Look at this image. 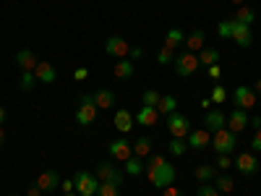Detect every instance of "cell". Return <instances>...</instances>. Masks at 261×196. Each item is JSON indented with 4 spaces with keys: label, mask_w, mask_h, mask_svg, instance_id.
Here are the masks:
<instances>
[{
    "label": "cell",
    "mask_w": 261,
    "mask_h": 196,
    "mask_svg": "<svg viewBox=\"0 0 261 196\" xmlns=\"http://www.w3.org/2000/svg\"><path fill=\"white\" fill-rule=\"evenodd\" d=\"M94 118H97L94 94H81L79 97V107H76V123L79 126H92Z\"/></svg>",
    "instance_id": "cell-1"
},
{
    "label": "cell",
    "mask_w": 261,
    "mask_h": 196,
    "mask_svg": "<svg viewBox=\"0 0 261 196\" xmlns=\"http://www.w3.org/2000/svg\"><path fill=\"white\" fill-rule=\"evenodd\" d=\"M146 176H149V183L151 186H157V188H167V186H172L175 183V167H172L170 162H165V165H160V167H154V170H146Z\"/></svg>",
    "instance_id": "cell-2"
},
{
    "label": "cell",
    "mask_w": 261,
    "mask_h": 196,
    "mask_svg": "<svg viewBox=\"0 0 261 196\" xmlns=\"http://www.w3.org/2000/svg\"><path fill=\"white\" fill-rule=\"evenodd\" d=\"M235 136L238 134H232L230 128H220V131H214V136H212V144L209 146H214V152L217 155H232L235 152Z\"/></svg>",
    "instance_id": "cell-3"
},
{
    "label": "cell",
    "mask_w": 261,
    "mask_h": 196,
    "mask_svg": "<svg viewBox=\"0 0 261 196\" xmlns=\"http://www.w3.org/2000/svg\"><path fill=\"white\" fill-rule=\"evenodd\" d=\"M167 131H170V136L172 139H186L191 134V120L183 115V113H170L167 115Z\"/></svg>",
    "instance_id": "cell-4"
},
{
    "label": "cell",
    "mask_w": 261,
    "mask_h": 196,
    "mask_svg": "<svg viewBox=\"0 0 261 196\" xmlns=\"http://www.w3.org/2000/svg\"><path fill=\"white\" fill-rule=\"evenodd\" d=\"M94 176L99 178V183H113V186H123V181H125V173H120L113 162H99Z\"/></svg>",
    "instance_id": "cell-5"
},
{
    "label": "cell",
    "mask_w": 261,
    "mask_h": 196,
    "mask_svg": "<svg viewBox=\"0 0 261 196\" xmlns=\"http://www.w3.org/2000/svg\"><path fill=\"white\" fill-rule=\"evenodd\" d=\"M172 68H175L178 76H193L196 71H199V55H196V53L175 55V60H172Z\"/></svg>",
    "instance_id": "cell-6"
},
{
    "label": "cell",
    "mask_w": 261,
    "mask_h": 196,
    "mask_svg": "<svg viewBox=\"0 0 261 196\" xmlns=\"http://www.w3.org/2000/svg\"><path fill=\"white\" fill-rule=\"evenodd\" d=\"M73 183H76V193H94L97 196V188H99V178L89 170H79L73 176Z\"/></svg>",
    "instance_id": "cell-7"
},
{
    "label": "cell",
    "mask_w": 261,
    "mask_h": 196,
    "mask_svg": "<svg viewBox=\"0 0 261 196\" xmlns=\"http://www.w3.org/2000/svg\"><path fill=\"white\" fill-rule=\"evenodd\" d=\"M105 53L110 55V58H128L130 55V45L123 39V37H118V34H113V37H107L105 39Z\"/></svg>",
    "instance_id": "cell-8"
},
{
    "label": "cell",
    "mask_w": 261,
    "mask_h": 196,
    "mask_svg": "<svg viewBox=\"0 0 261 196\" xmlns=\"http://www.w3.org/2000/svg\"><path fill=\"white\" fill-rule=\"evenodd\" d=\"M232 21V32H230V39H235L238 47H251L253 45V34H251V27L248 24H241V21Z\"/></svg>",
    "instance_id": "cell-9"
},
{
    "label": "cell",
    "mask_w": 261,
    "mask_h": 196,
    "mask_svg": "<svg viewBox=\"0 0 261 196\" xmlns=\"http://www.w3.org/2000/svg\"><path fill=\"white\" fill-rule=\"evenodd\" d=\"M232 165L238 167V173H243V176H256L258 173V160H256L253 152H241Z\"/></svg>",
    "instance_id": "cell-10"
},
{
    "label": "cell",
    "mask_w": 261,
    "mask_h": 196,
    "mask_svg": "<svg viewBox=\"0 0 261 196\" xmlns=\"http://www.w3.org/2000/svg\"><path fill=\"white\" fill-rule=\"evenodd\" d=\"M232 102H235V107H241V110H251V107H256V92L251 86H235Z\"/></svg>",
    "instance_id": "cell-11"
},
{
    "label": "cell",
    "mask_w": 261,
    "mask_h": 196,
    "mask_svg": "<svg viewBox=\"0 0 261 196\" xmlns=\"http://www.w3.org/2000/svg\"><path fill=\"white\" fill-rule=\"evenodd\" d=\"M110 157L118 160V162H125L128 157H134V144L128 139H115L110 141Z\"/></svg>",
    "instance_id": "cell-12"
},
{
    "label": "cell",
    "mask_w": 261,
    "mask_h": 196,
    "mask_svg": "<svg viewBox=\"0 0 261 196\" xmlns=\"http://www.w3.org/2000/svg\"><path fill=\"white\" fill-rule=\"evenodd\" d=\"M34 76H37V84H55V81H58V71H55V65H53V63H47V60H39V63H37Z\"/></svg>",
    "instance_id": "cell-13"
},
{
    "label": "cell",
    "mask_w": 261,
    "mask_h": 196,
    "mask_svg": "<svg viewBox=\"0 0 261 196\" xmlns=\"http://www.w3.org/2000/svg\"><path fill=\"white\" fill-rule=\"evenodd\" d=\"M186 144H188V149H206L212 144V134L206 128H196L186 136Z\"/></svg>",
    "instance_id": "cell-14"
},
{
    "label": "cell",
    "mask_w": 261,
    "mask_h": 196,
    "mask_svg": "<svg viewBox=\"0 0 261 196\" xmlns=\"http://www.w3.org/2000/svg\"><path fill=\"white\" fill-rule=\"evenodd\" d=\"M248 113L241 110V107H232V113L227 115V128L232 131V134H241L243 128H248Z\"/></svg>",
    "instance_id": "cell-15"
},
{
    "label": "cell",
    "mask_w": 261,
    "mask_h": 196,
    "mask_svg": "<svg viewBox=\"0 0 261 196\" xmlns=\"http://www.w3.org/2000/svg\"><path fill=\"white\" fill-rule=\"evenodd\" d=\"M204 128L209 134H214V131H220V128H227V115L222 110H209L204 115Z\"/></svg>",
    "instance_id": "cell-16"
},
{
    "label": "cell",
    "mask_w": 261,
    "mask_h": 196,
    "mask_svg": "<svg viewBox=\"0 0 261 196\" xmlns=\"http://www.w3.org/2000/svg\"><path fill=\"white\" fill-rule=\"evenodd\" d=\"M37 186L42 188V193H53L55 188H60V176H58L55 170H45L37 178Z\"/></svg>",
    "instance_id": "cell-17"
},
{
    "label": "cell",
    "mask_w": 261,
    "mask_h": 196,
    "mask_svg": "<svg viewBox=\"0 0 261 196\" xmlns=\"http://www.w3.org/2000/svg\"><path fill=\"white\" fill-rule=\"evenodd\" d=\"M37 63H39V58H37L32 50H27V47L16 53V65H18L21 71H34Z\"/></svg>",
    "instance_id": "cell-18"
},
{
    "label": "cell",
    "mask_w": 261,
    "mask_h": 196,
    "mask_svg": "<svg viewBox=\"0 0 261 196\" xmlns=\"http://www.w3.org/2000/svg\"><path fill=\"white\" fill-rule=\"evenodd\" d=\"M204 45H206V34H204V29H193V32L186 37V47H188V53H201Z\"/></svg>",
    "instance_id": "cell-19"
},
{
    "label": "cell",
    "mask_w": 261,
    "mask_h": 196,
    "mask_svg": "<svg viewBox=\"0 0 261 196\" xmlns=\"http://www.w3.org/2000/svg\"><path fill=\"white\" fill-rule=\"evenodd\" d=\"M115 102H118V100H115V92H113V89H97V92H94L97 110H110Z\"/></svg>",
    "instance_id": "cell-20"
},
{
    "label": "cell",
    "mask_w": 261,
    "mask_h": 196,
    "mask_svg": "<svg viewBox=\"0 0 261 196\" xmlns=\"http://www.w3.org/2000/svg\"><path fill=\"white\" fill-rule=\"evenodd\" d=\"M134 115H130V110H118L115 113V128L120 131V134H130V128H134Z\"/></svg>",
    "instance_id": "cell-21"
},
{
    "label": "cell",
    "mask_w": 261,
    "mask_h": 196,
    "mask_svg": "<svg viewBox=\"0 0 261 196\" xmlns=\"http://www.w3.org/2000/svg\"><path fill=\"white\" fill-rule=\"evenodd\" d=\"M134 60H128V58H120L118 63H115V68H113V74H115V79H120V81H125V79H130L134 76Z\"/></svg>",
    "instance_id": "cell-22"
},
{
    "label": "cell",
    "mask_w": 261,
    "mask_h": 196,
    "mask_svg": "<svg viewBox=\"0 0 261 196\" xmlns=\"http://www.w3.org/2000/svg\"><path fill=\"white\" fill-rule=\"evenodd\" d=\"M160 120V113H157V107H141L139 110V115H136V123H141V126H154Z\"/></svg>",
    "instance_id": "cell-23"
},
{
    "label": "cell",
    "mask_w": 261,
    "mask_h": 196,
    "mask_svg": "<svg viewBox=\"0 0 261 196\" xmlns=\"http://www.w3.org/2000/svg\"><path fill=\"white\" fill-rule=\"evenodd\" d=\"M193 176H196V181H199V183H212L214 176H217V165H199V167L193 170Z\"/></svg>",
    "instance_id": "cell-24"
},
{
    "label": "cell",
    "mask_w": 261,
    "mask_h": 196,
    "mask_svg": "<svg viewBox=\"0 0 261 196\" xmlns=\"http://www.w3.org/2000/svg\"><path fill=\"white\" fill-rule=\"evenodd\" d=\"M178 110V100L172 97V94H165V97H160V105H157V113L160 115H170V113H175Z\"/></svg>",
    "instance_id": "cell-25"
},
{
    "label": "cell",
    "mask_w": 261,
    "mask_h": 196,
    "mask_svg": "<svg viewBox=\"0 0 261 196\" xmlns=\"http://www.w3.org/2000/svg\"><path fill=\"white\" fill-rule=\"evenodd\" d=\"M186 42V34H183V29H178V27H172L170 32H167V37H165V47H170V50H175L178 45H183Z\"/></svg>",
    "instance_id": "cell-26"
},
{
    "label": "cell",
    "mask_w": 261,
    "mask_h": 196,
    "mask_svg": "<svg viewBox=\"0 0 261 196\" xmlns=\"http://www.w3.org/2000/svg\"><path fill=\"white\" fill-rule=\"evenodd\" d=\"M134 155L141 157V160L151 155V139H149V136H139V139L134 141Z\"/></svg>",
    "instance_id": "cell-27"
},
{
    "label": "cell",
    "mask_w": 261,
    "mask_h": 196,
    "mask_svg": "<svg viewBox=\"0 0 261 196\" xmlns=\"http://www.w3.org/2000/svg\"><path fill=\"white\" fill-rule=\"evenodd\" d=\"M146 170V165L141 162V157H128L125 160V176H130V178H134V176H141V173Z\"/></svg>",
    "instance_id": "cell-28"
},
{
    "label": "cell",
    "mask_w": 261,
    "mask_h": 196,
    "mask_svg": "<svg viewBox=\"0 0 261 196\" xmlns=\"http://www.w3.org/2000/svg\"><path fill=\"white\" fill-rule=\"evenodd\" d=\"M34 86H37V76H34V71H21L18 89H21V92H34Z\"/></svg>",
    "instance_id": "cell-29"
},
{
    "label": "cell",
    "mask_w": 261,
    "mask_h": 196,
    "mask_svg": "<svg viewBox=\"0 0 261 196\" xmlns=\"http://www.w3.org/2000/svg\"><path fill=\"white\" fill-rule=\"evenodd\" d=\"M212 186H214L217 191H220V193H230V191L235 188V181H232L230 176H214Z\"/></svg>",
    "instance_id": "cell-30"
},
{
    "label": "cell",
    "mask_w": 261,
    "mask_h": 196,
    "mask_svg": "<svg viewBox=\"0 0 261 196\" xmlns=\"http://www.w3.org/2000/svg\"><path fill=\"white\" fill-rule=\"evenodd\" d=\"M217 60H220V50H214V47H204L201 53H199V65H214Z\"/></svg>",
    "instance_id": "cell-31"
},
{
    "label": "cell",
    "mask_w": 261,
    "mask_h": 196,
    "mask_svg": "<svg viewBox=\"0 0 261 196\" xmlns=\"http://www.w3.org/2000/svg\"><path fill=\"white\" fill-rule=\"evenodd\" d=\"M235 21H241V24H253V21H256V11L253 8H248V6H241V8H238L235 11Z\"/></svg>",
    "instance_id": "cell-32"
},
{
    "label": "cell",
    "mask_w": 261,
    "mask_h": 196,
    "mask_svg": "<svg viewBox=\"0 0 261 196\" xmlns=\"http://www.w3.org/2000/svg\"><path fill=\"white\" fill-rule=\"evenodd\" d=\"M214 105H222V102H227V89H225V86L222 84H214L212 86V97H209Z\"/></svg>",
    "instance_id": "cell-33"
},
{
    "label": "cell",
    "mask_w": 261,
    "mask_h": 196,
    "mask_svg": "<svg viewBox=\"0 0 261 196\" xmlns=\"http://www.w3.org/2000/svg\"><path fill=\"white\" fill-rule=\"evenodd\" d=\"M160 97H162V94H160L157 89H146V92L141 94V102H144V107H157V105H160Z\"/></svg>",
    "instance_id": "cell-34"
},
{
    "label": "cell",
    "mask_w": 261,
    "mask_h": 196,
    "mask_svg": "<svg viewBox=\"0 0 261 196\" xmlns=\"http://www.w3.org/2000/svg\"><path fill=\"white\" fill-rule=\"evenodd\" d=\"M170 152H172L175 157H183L186 152H188V144H186V139H172V141H170Z\"/></svg>",
    "instance_id": "cell-35"
},
{
    "label": "cell",
    "mask_w": 261,
    "mask_h": 196,
    "mask_svg": "<svg viewBox=\"0 0 261 196\" xmlns=\"http://www.w3.org/2000/svg\"><path fill=\"white\" fill-rule=\"evenodd\" d=\"M97 196H120V186H113V183H99Z\"/></svg>",
    "instance_id": "cell-36"
},
{
    "label": "cell",
    "mask_w": 261,
    "mask_h": 196,
    "mask_svg": "<svg viewBox=\"0 0 261 196\" xmlns=\"http://www.w3.org/2000/svg\"><path fill=\"white\" fill-rule=\"evenodd\" d=\"M230 32H232V21H230V18H225V21H220V24H217V37L230 39Z\"/></svg>",
    "instance_id": "cell-37"
},
{
    "label": "cell",
    "mask_w": 261,
    "mask_h": 196,
    "mask_svg": "<svg viewBox=\"0 0 261 196\" xmlns=\"http://www.w3.org/2000/svg\"><path fill=\"white\" fill-rule=\"evenodd\" d=\"M172 60H175V55H172L170 47H162V50L157 53V63H160V65H170Z\"/></svg>",
    "instance_id": "cell-38"
},
{
    "label": "cell",
    "mask_w": 261,
    "mask_h": 196,
    "mask_svg": "<svg viewBox=\"0 0 261 196\" xmlns=\"http://www.w3.org/2000/svg\"><path fill=\"white\" fill-rule=\"evenodd\" d=\"M196 196H222V193L217 191L212 183H201V186H199V191H196Z\"/></svg>",
    "instance_id": "cell-39"
},
{
    "label": "cell",
    "mask_w": 261,
    "mask_h": 196,
    "mask_svg": "<svg viewBox=\"0 0 261 196\" xmlns=\"http://www.w3.org/2000/svg\"><path fill=\"white\" fill-rule=\"evenodd\" d=\"M232 162H235V160H232L230 155H217V160H214V165L220 167V170H227V167H232Z\"/></svg>",
    "instance_id": "cell-40"
},
{
    "label": "cell",
    "mask_w": 261,
    "mask_h": 196,
    "mask_svg": "<svg viewBox=\"0 0 261 196\" xmlns=\"http://www.w3.org/2000/svg\"><path fill=\"white\" fill-rule=\"evenodd\" d=\"M165 162H167V160H165L162 155H154V157L146 162V170H154V167H160V165H165Z\"/></svg>",
    "instance_id": "cell-41"
},
{
    "label": "cell",
    "mask_w": 261,
    "mask_h": 196,
    "mask_svg": "<svg viewBox=\"0 0 261 196\" xmlns=\"http://www.w3.org/2000/svg\"><path fill=\"white\" fill-rule=\"evenodd\" d=\"M251 149L253 152H261V128L253 131V139H251Z\"/></svg>",
    "instance_id": "cell-42"
},
{
    "label": "cell",
    "mask_w": 261,
    "mask_h": 196,
    "mask_svg": "<svg viewBox=\"0 0 261 196\" xmlns=\"http://www.w3.org/2000/svg\"><path fill=\"white\" fill-rule=\"evenodd\" d=\"M60 188H63L65 193H71V191H76V183H73V178H65V181H60Z\"/></svg>",
    "instance_id": "cell-43"
},
{
    "label": "cell",
    "mask_w": 261,
    "mask_h": 196,
    "mask_svg": "<svg viewBox=\"0 0 261 196\" xmlns=\"http://www.w3.org/2000/svg\"><path fill=\"white\" fill-rule=\"evenodd\" d=\"M206 74H209V79H220L222 76V68H220V65H209V68H206Z\"/></svg>",
    "instance_id": "cell-44"
},
{
    "label": "cell",
    "mask_w": 261,
    "mask_h": 196,
    "mask_svg": "<svg viewBox=\"0 0 261 196\" xmlns=\"http://www.w3.org/2000/svg\"><path fill=\"white\" fill-rule=\"evenodd\" d=\"M162 196H183V191L178 186H167V188H162Z\"/></svg>",
    "instance_id": "cell-45"
},
{
    "label": "cell",
    "mask_w": 261,
    "mask_h": 196,
    "mask_svg": "<svg viewBox=\"0 0 261 196\" xmlns=\"http://www.w3.org/2000/svg\"><path fill=\"white\" fill-rule=\"evenodd\" d=\"M86 76H89V71H86V68H76V71H73V79H76V81H84Z\"/></svg>",
    "instance_id": "cell-46"
},
{
    "label": "cell",
    "mask_w": 261,
    "mask_h": 196,
    "mask_svg": "<svg viewBox=\"0 0 261 196\" xmlns=\"http://www.w3.org/2000/svg\"><path fill=\"white\" fill-rule=\"evenodd\" d=\"M27 196H42V188L34 183V186H29V188H27Z\"/></svg>",
    "instance_id": "cell-47"
},
{
    "label": "cell",
    "mask_w": 261,
    "mask_h": 196,
    "mask_svg": "<svg viewBox=\"0 0 261 196\" xmlns=\"http://www.w3.org/2000/svg\"><path fill=\"white\" fill-rule=\"evenodd\" d=\"M141 55H144L141 47H130V60H134V58H141Z\"/></svg>",
    "instance_id": "cell-48"
},
{
    "label": "cell",
    "mask_w": 261,
    "mask_h": 196,
    "mask_svg": "<svg viewBox=\"0 0 261 196\" xmlns=\"http://www.w3.org/2000/svg\"><path fill=\"white\" fill-rule=\"evenodd\" d=\"M248 126H253V128H261V115H253V118L248 120Z\"/></svg>",
    "instance_id": "cell-49"
},
{
    "label": "cell",
    "mask_w": 261,
    "mask_h": 196,
    "mask_svg": "<svg viewBox=\"0 0 261 196\" xmlns=\"http://www.w3.org/2000/svg\"><path fill=\"white\" fill-rule=\"evenodd\" d=\"M6 118H8V113H6V107H3V105H0V126H3V123H6Z\"/></svg>",
    "instance_id": "cell-50"
},
{
    "label": "cell",
    "mask_w": 261,
    "mask_h": 196,
    "mask_svg": "<svg viewBox=\"0 0 261 196\" xmlns=\"http://www.w3.org/2000/svg\"><path fill=\"white\" fill-rule=\"evenodd\" d=\"M253 92H256V94H261V79H256V84H253Z\"/></svg>",
    "instance_id": "cell-51"
},
{
    "label": "cell",
    "mask_w": 261,
    "mask_h": 196,
    "mask_svg": "<svg viewBox=\"0 0 261 196\" xmlns=\"http://www.w3.org/2000/svg\"><path fill=\"white\" fill-rule=\"evenodd\" d=\"M3 141H6V131H3V126H0V146H3Z\"/></svg>",
    "instance_id": "cell-52"
},
{
    "label": "cell",
    "mask_w": 261,
    "mask_h": 196,
    "mask_svg": "<svg viewBox=\"0 0 261 196\" xmlns=\"http://www.w3.org/2000/svg\"><path fill=\"white\" fill-rule=\"evenodd\" d=\"M230 3H232V6H238V8H241V6H243V0H230Z\"/></svg>",
    "instance_id": "cell-53"
},
{
    "label": "cell",
    "mask_w": 261,
    "mask_h": 196,
    "mask_svg": "<svg viewBox=\"0 0 261 196\" xmlns=\"http://www.w3.org/2000/svg\"><path fill=\"white\" fill-rule=\"evenodd\" d=\"M79 196H94V193H79Z\"/></svg>",
    "instance_id": "cell-54"
},
{
    "label": "cell",
    "mask_w": 261,
    "mask_h": 196,
    "mask_svg": "<svg viewBox=\"0 0 261 196\" xmlns=\"http://www.w3.org/2000/svg\"><path fill=\"white\" fill-rule=\"evenodd\" d=\"M65 196H76V193H73V191H71V193H65Z\"/></svg>",
    "instance_id": "cell-55"
},
{
    "label": "cell",
    "mask_w": 261,
    "mask_h": 196,
    "mask_svg": "<svg viewBox=\"0 0 261 196\" xmlns=\"http://www.w3.org/2000/svg\"><path fill=\"white\" fill-rule=\"evenodd\" d=\"M13 196H16V193H13Z\"/></svg>",
    "instance_id": "cell-56"
}]
</instances>
